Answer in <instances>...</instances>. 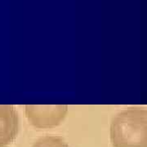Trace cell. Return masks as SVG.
Wrapping results in <instances>:
<instances>
[{
	"label": "cell",
	"instance_id": "4",
	"mask_svg": "<svg viewBox=\"0 0 147 147\" xmlns=\"http://www.w3.org/2000/svg\"><path fill=\"white\" fill-rule=\"evenodd\" d=\"M31 147H69V146L61 137L46 136L37 140Z\"/></svg>",
	"mask_w": 147,
	"mask_h": 147
},
{
	"label": "cell",
	"instance_id": "1",
	"mask_svg": "<svg viewBox=\"0 0 147 147\" xmlns=\"http://www.w3.org/2000/svg\"><path fill=\"white\" fill-rule=\"evenodd\" d=\"M110 135L114 147H147V110L130 107L117 114Z\"/></svg>",
	"mask_w": 147,
	"mask_h": 147
},
{
	"label": "cell",
	"instance_id": "3",
	"mask_svg": "<svg viewBox=\"0 0 147 147\" xmlns=\"http://www.w3.org/2000/svg\"><path fill=\"white\" fill-rule=\"evenodd\" d=\"M18 118L14 107L0 105V147L9 145L16 137Z\"/></svg>",
	"mask_w": 147,
	"mask_h": 147
},
{
	"label": "cell",
	"instance_id": "2",
	"mask_svg": "<svg viewBox=\"0 0 147 147\" xmlns=\"http://www.w3.org/2000/svg\"><path fill=\"white\" fill-rule=\"evenodd\" d=\"M26 115L33 126L38 128H48L57 126L67 112V105H26Z\"/></svg>",
	"mask_w": 147,
	"mask_h": 147
}]
</instances>
